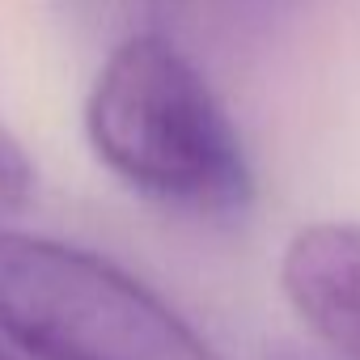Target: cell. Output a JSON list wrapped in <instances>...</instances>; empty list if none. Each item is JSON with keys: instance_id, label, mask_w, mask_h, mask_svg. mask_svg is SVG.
<instances>
[{"instance_id": "6da1fadb", "label": "cell", "mask_w": 360, "mask_h": 360, "mask_svg": "<svg viewBox=\"0 0 360 360\" xmlns=\"http://www.w3.org/2000/svg\"><path fill=\"white\" fill-rule=\"evenodd\" d=\"M98 161L148 204L233 221L255 204V169L229 110L165 30L115 39L85 98Z\"/></svg>"}, {"instance_id": "7a4b0ae2", "label": "cell", "mask_w": 360, "mask_h": 360, "mask_svg": "<svg viewBox=\"0 0 360 360\" xmlns=\"http://www.w3.org/2000/svg\"><path fill=\"white\" fill-rule=\"evenodd\" d=\"M0 335L26 360H221L110 259L0 229Z\"/></svg>"}, {"instance_id": "3957f363", "label": "cell", "mask_w": 360, "mask_h": 360, "mask_svg": "<svg viewBox=\"0 0 360 360\" xmlns=\"http://www.w3.org/2000/svg\"><path fill=\"white\" fill-rule=\"evenodd\" d=\"M280 284L339 360H360V225L322 221L301 229L280 259Z\"/></svg>"}, {"instance_id": "277c9868", "label": "cell", "mask_w": 360, "mask_h": 360, "mask_svg": "<svg viewBox=\"0 0 360 360\" xmlns=\"http://www.w3.org/2000/svg\"><path fill=\"white\" fill-rule=\"evenodd\" d=\"M229 0H60V9L98 34H131V30H165L169 18H191Z\"/></svg>"}, {"instance_id": "5b68a950", "label": "cell", "mask_w": 360, "mask_h": 360, "mask_svg": "<svg viewBox=\"0 0 360 360\" xmlns=\"http://www.w3.org/2000/svg\"><path fill=\"white\" fill-rule=\"evenodd\" d=\"M34 195V161L0 127V212H18Z\"/></svg>"}, {"instance_id": "8992f818", "label": "cell", "mask_w": 360, "mask_h": 360, "mask_svg": "<svg viewBox=\"0 0 360 360\" xmlns=\"http://www.w3.org/2000/svg\"><path fill=\"white\" fill-rule=\"evenodd\" d=\"M263 360H339V356H322V352H314V347H297V343H276V347H267Z\"/></svg>"}, {"instance_id": "52a82bcc", "label": "cell", "mask_w": 360, "mask_h": 360, "mask_svg": "<svg viewBox=\"0 0 360 360\" xmlns=\"http://www.w3.org/2000/svg\"><path fill=\"white\" fill-rule=\"evenodd\" d=\"M0 360H26V356H22V352H18L5 335H0Z\"/></svg>"}]
</instances>
